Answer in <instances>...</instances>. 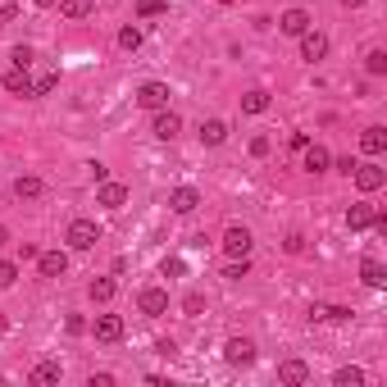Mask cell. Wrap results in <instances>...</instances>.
I'll return each mask as SVG.
<instances>
[{
	"label": "cell",
	"instance_id": "1",
	"mask_svg": "<svg viewBox=\"0 0 387 387\" xmlns=\"http://www.w3.org/2000/svg\"><path fill=\"white\" fill-rule=\"evenodd\" d=\"M64 241H69L73 250H91L96 241H101V224H96V219H73L69 232H64Z\"/></svg>",
	"mask_w": 387,
	"mask_h": 387
},
{
	"label": "cell",
	"instance_id": "2",
	"mask_svg": "<svg viewBox=\"0 0 387 387\" xmlns=\"http://www.w3.org/2000/svg\"><path fill=\"white\" fill-rule=\"evenodd\" d=\"M96 205H101V210H123V205H128V187L105 178L101 187H96Z\"/></svg>",
	"mask_w": 387,
	"mask_h": 387
},
{
	"label": "cell",
	"instance_id": "3",
	"mask_svg": "<svg viewBox=\"0 0 387 387\" xmlns=\"http://www.w3.org/2000/svg\"><path fill=\"white\" fill-rule=\"evenodd\" d=\"M219 246H224V255H228V260H241V255H250V246H255V241H250V232H246V228H228Z\"/></svg>",
	"mask_w": 387,
	"mask_h": 387
},
{
	"label": "cell",
	"instance_id": "4",
	"mask_svg": "<svg viewBox=\"0 0 387 387\" xmlns=\"http://www.w3.org/2000/svg\"><path fill=\"white\" fill-rule=\"evenodd\" d=\"M137 310H141L146 319H160L164 310H169V292H164V287H146V292L137 296Z\"/></svg>",
	"mask_w": 387,
	"mask_h": 387
},
{
	"label": "cell",
	"instance_id": "5",
	"mask_svg": "<svg viewBox=\"0 0 387 387\" xmlns=\"http://www.w3.org/2000/svg\"><path fill=\"white\" fill-rule=\"evenodd\" d=\"M151 132H155L160 141H173V137L182 132V119L169 110V105H164V110H155V123H151Z\"/></svg>",
	"mask_w": 387,
	"mask_h": 387
},
{
	"label": "cell",
	"instance_id": "6",
	"mask_svg": "<svg viewBox=\"0 0 387 387\" xmlns=\"http://www.w3.org/2000/svg\"><path fill=\"white\" fill-rule=\"evenodd\" d=\"M224 360H228V364H237V369H241V364H250V360H255V342H250V337H228Z\"/></svg>",
	"mask_w": 387,
	"mask_h": 387
},
{
	"label": "cell",
	"instance_id": "7",
	"mask_svg": "<svg viewBox=\"0 0 387 387\" xmlns=\"http://www.w3.org/2000/svg\"><path fill=\"white\" fill-rule=\"evenodd\" d=\"M137 105L141 110H164V105H169V87L164 82H141L137 87Z\"/></svg>",
	"mask_w": 387,
	"mask_h": 387
},
{
	"label": "cell",
	"instance_id": "8",
	"mask_svg": "<svg viewBox=\"0 0 387 387\" xmlns=\"http://www.w3.org/2000/svg\"><path fill=\"white\" fill-rule=\"evenodd\" d=\"M301 169H305V173H324V169H333V155H328V146L310 141V146L301 151Z\"/></svg>",
	"mask_w": 387,
	"mask_h": 387
},
{
	"label": "cell",
	"instance_id": "9",
	"mask_svg": "<svg viewBox=\"0 0 387 387\" xmlns=\"http://www.w3.org/2000/svg\"><path fill=\"white\" fill-rule=\"evenodd\" d=\"M37 269H42V278H64L69 255L64 250H37Z\"/></svg>",
	"mask_w": 387,
	"mask_h": 387
},
{
	"label": "cell",
	"instance_id": "10",
	"mask_svg": "<svg viewBox=\"0 0 387 387\" xmlns=\"http://www.w3.org/2000/svg\"><path fill=\"white\" fill-rule=\"evenodd\" d=\"M351 178H355V187H360V191H379L383 182H387V173L379 169V164H355Z\"/></svg>",
	"mask_w": 387,
	"mask_h": 387
},
{
	"label": "cell",
	"instance_id": "11",
	"mask_svg": "<svg viewBox=\"0 0 387 387\" xmlns=\"http://www.w3.org/2000/svg\"><path fill=\"white\" fill-rule=\"evenodd\" d=\"M196 205H201V191L196 187H173L169 191V210H173V215H191Z\"/></svg>",
	"mask_w": 387,
	"mask_h": 387
},
{
	"label": "cell",
	"instance_id": "12",
	"mask_svg": "<svg viewBox=\"0 0 387 387\" xmlns=\"http://www.w3.org/2000/svg\"><path fill=\"white\" fill-rule=\"evenodd\" d=\"M324 55H328V37L324 32H301V60L319 64Z\"/></svg>",
	"mask_w": 387,
	"mask_h": 387
},
{
	"label": "cell",
	"instance_id": "13",
	"mask_svg": "<svg viewBox=\"0 0 387 387\" xmlns=\"http://www.w3.org/2000/svg\"><path fill=\"white\" fill-rule=\"evenodd\" d=\"M0 87H5L9 96H32V77H27V69H18V64L0 77Z\"/></svg>",
	"mask_w": 387,
	"mask_h": 387
},
{
	"label": "cell",
	"instance_id": "14",
	"mask_svg": "<svg viewBox=\"0 0 387 387\" xmlns=\"http://www.w3.org/2000/svg\"><path fill=\"white\" fill-rule=\"evenodd\" d=\"M119 337H123L119 315H96V342H119Z\"/></svg>",
	"mask_w": 387,
	"mask_h": 387
},
{
	"label": "cell",
	"instance_id": "15",
	"mask_svg": "<svg viewBox=\"0 0 387 387\" xmlns=\"http://www.w3.org/2000/svg\"><path fill=\"white\" fill-rule=\"evenodd\" d=\"M278 32H287V37L310 32V14H305V9H287V14L278 18Z\"/></svg>",
	"mask_w": 387,
	"mask_h": 387
},
{
	"label": "cell",
	"instance_id": "16",
	"mask_svg": "<svg viewBox=\"0 0 387 387\" xmlns=\"http://www.w3.org/2000/svg\"><path fill=\"white\" fill-rule=\"evenodd\" d=\"M374 219H379V210H374V205H351V210H346V228H351V232L374 228Z\"/></svg>",
	"mask_w": 387,
	"mask_h": 387
},
{
	"label": "cell",
	"instance_id": "17",
	"mask_svg": "<svg viewBox=\"0 0 387 387\" xmlns=\"http://www.w3.org/2000/svg\"><path fill=\"white\" fill-rule=\"evenodd\" d=\"M224 137H228V123L224 119H205V123H201V141H205V146H224Z\"/></svg>",
	"mask_w": 387,
	"mask_h": 387
},
{
	"label": "cell",
	"instance_id": "18",
	"mask_svg": "<svg viewBox=\"0 0 387 387\" xmlns=\"http://www.w3.org/2000/svg\"><path fill=\"white\" fill-rule=\"evenodd\" d=\"M360 151H364V155H383V151H387V132H383V128H364V132H360Z\"/></svg>",
	"mask_w": 387,
	"mask_h": 387
},
{
	"label": "cell",
	"instance_id": "19",
	"mask_svg": "<svg viewBox=\"0 0 387 387\" xmlns=\"http://www.w3.org/2000/svg\"><path fill=\"white\" fill-rule=\"evenodd\" d=\"M14 191H18V201H37L42 196V178H37V173H23V178L14 182Z\"/></svg>",
	"mask_w": 387,
	"mask_h": 387
},
{
	"label": "cell",
	"instance_id": "20",
	"mask_svg": "<svg viewBox=\"0 0 387 387\" xmlns=\"http://www.w3.org/2000/svg\"><path fill=\"white\" fill-rule=\"evenodd\" d=\"M241 110H246V114H265L269 110V91H265V87L246 91V96H241Z\"/></svg>",
	"mask_w": 387,
	"mask_h": 387
},
{
	"label": "cell",
	"instance_id": "21",
	"mask_svg": "<svg viewBox=\"0 0 387 387\" xmlns=\"http://www.w3.org/2000/svg\"><path fill=\"white\" fill-rule=\"evenodd\" d=\"M278 379L283 383H310V369L301 360H287V364H278Z\"/></svg>",
	"mask_w": 387,
	"mask_h": 387
},
{
	"label": "cell",
	"instance_id": "22",
	"mask_svg": "<svg viewBox=\"0 0 387 387\" xmlns=\"http://www.w3.org/2000/svg\"><path fill=\"white\" fill-rule=\"evenodd\" d=\"M60 364H55V360H46V364H37V369H32V383L37 387H51V383H60Z\"/></svg>",
	"mask_w": 387,
	"mask_h": 387
},
{
	"label": "cell",
	"instance_id": "23",
	"mask_svg": "<svg viewBox=\"0 0 387 387\" xmlns=\"http://www.w3.org/2000/svg\"><path fill=\"white\" fill-rule=\"evenodd\" d=\"M360 278H364L369 287H383V283H387V269L379 265V260H364V265H360Z\"/></svg>",
	"mask_w": 387,
	"mask_h": 387
},
{
	"label": "cell",
	"instance_id": "24",
	"mask_svg": "<svg viewBox=\"0 0 387 387\" xmlns=\"http://www.w3.org/2000/svg\"><path fill=\"white\" fill-rule=\"evenodd\" d=\"M114 292H119V287H114V278H96V283H91V301H96V305L114 301Z\"/></svg>",
	"mask_w": 387,
	"mask_h": 387
},
{
	"label": "cell",
	"instance_id": "25",
	"mask_svg": "<svg viewBox=\"0 0 387 387\" xmlns=\"http://www.w3.org/2000/svg\"><path fill=\"white\" fill-rule=\"evenodd\" d=\"M60 9H64V18H87L96 9V0H60Z\"/></svg>",
	"mask_w": 387,
	"mask_h": 387
},
{
	"label": "cell",
	"instance_id": "26",
	"mask_svg": "<svg viewBox=\"0 0 387 387\" xmlns=\"http://www.w3.org/2000/svg\"><path fill=\"white\" fill-rule=\"evenodd\" d=\"M333 383H337V387H364V374L351 364V369H337V374H333Z\"/></svg>",
	"mask_w": 387,
	"mask_h": 387
},
{
	"label": "cell",
	"instance_id": "27",
	"mask_svg": "<svg viewBox=\"0 0 387 387\" xmlns=\"http://www.w3.org/2000/svg\"><path fill=\"white\" fill-rule=\"evenodd\" d=\"M364 69H369L374 77H383L387 73V51H369V55H364Z\"/></svg>",
	"mask_w": 387,
	"mask_h": 387
},
{
	"label": "cell",
	"instance_id": "28",
	"mask_svg": "<svg viewBox=\"0 0 387 387\" xmlns=\"http://www.w3.org/2000/svg\"><path fill=\"white\" fill-rule=\"evenodd\" d=\"M55 87H60V73H46V77H37V82H32V96H51Z\"/></svg>",
	"mask_w": 387,
	"mask_h": 387
},
{
	"label": "cell",
	"instance_id": "29",
	"mask_svg": "<svg viewBox=\"0 0 387 387\" xmlns=\"http://www.w3.org/2000/svg\"><path fill=\"white\" fill-rule=\"evenodd\" d=\"M119 46H123V51H137V46H141V27H123V32H119Z\"/></svg>",
	"mask_w": 387,
	"mask_h": 387
},
{
	"label": "cell",
	"instance_id": "30",
	"mask_svg": "<svg viewBox=\"0 0 387 387\" xmlns=\"http://www.w3.org/2000/svg\"><path fill=\"white\" fill-rule=\"evenodd\" d=\"M250 274V255H241V260H232V265L224 269V278H246Z\"/></svg>",
	"mask_w": 387,
	"mask_h": 387
},
{
	"label": "cell",
	"instance_id": "31",
	"mask_svg": "<svg viewBox=\"0 0 387 387\" xmlns=\"http://www.w3.org/2000/svg\"><path fill=\"white\" fill-rule=\"evenodd\" d=\"M14 278H18V265L14 260H0V287H14Z\"/></svg>",
	"mask_w": 387,
	"mask_h": 387
},
{
	"label": "cell",
	"instance_id": "32",
	"mask_svg": "<svg viewBox=\"0 0 387 387\" xmlns=\"http://www.w3.org/2000/svg\"><path fill=\"white\" fill-rule=\"evenodd\" d=\"M137 14H141V18H155V14H164V0H137Z\"/></svg>",
	"mask_w": 387,
	"mask_h": 387
},
{
	"label": "cell",
	"instance_id": "33",
	"mask_svg": "<svg viewBox=\"0 0 387 387\" xmlns=\"http://www.w3.org/2000/svg\"><path fill=\"white\" fill-rule=\"evenodd\" d=\"M319 315L333 319V324H346V319H351V310H346V305H328V310H319Z\"/></svg>",
	"mask_w": 387,
	"mask_h": 387
},
{
	"label": "cell",
	"instance_id": "34",
	"mask_svg": "<svg viewBox=\"0 0 387 387\" xmlns=\"http://www.w3.org/2000/svg\"><path fill=\"white\" fill-rule=\"evenodd\" d=\"M9 60H14L18 69H27V64H32V46H14V55H9Z\"/></svg>",
	"mask_w": 387,
	"mask_h": 387
},
{
	"label": "cell",
	"instance_id": "35",
	"mask_svg": "<svg viewBox=\"0 0 387 387\" xmlns=\"http://www.w3.org/2000/svg\"><path fill=\"white\" fill-rule=\"evenodd\" d=\"M182 274H187V265H182L178 255H173V260H164V278H182Z\"/></svg>",
	"mask_w": 387,
	"mask_h": 387
},
{
	"label": "cell",
	"instance_id": "36",
	"mask_svg": "<svg viewBox=\"0 0 387 387\" xmlns=\"http://www.w3.org/2000/svg\"><path fill=\"white\" fill-rule=\"evenodd\" d=\"M182 310H187V315H201V310H205V296H201V292H191L187 301H182Z\"/></svg>",
	"mask_w": 387,
	"mask_h": 387
},
{
	"label": "cell",
	"instance_id": "37",
	"mask_svg": "<svg viewBox=\"0 0 387 387\" xmlns=\"http://www.w3.org/2000/svg\"><path fill=\"white\" fill-rule=\"evenodd\" d=\"M287 146H292V151H305V146H310V132H292V137H287Z\"/></svg>",
	"mask_w": 387,
	"mask_h": 387
},
{
	"label": "cell",
	"instance_id": "38",
	"mask_svg": "<svg viewBox=\"0 0 387 387\" xmlns=\"http://www.w3.org/2000/svg\"><path fill=\"white\" fill-rule=\"evenodd\" d=\"M250 155H269V137H250Z\"/></svg>",
	"mask_w": 387,
	"mask_h": 387
},
{
	"label": "cell",
	"instance_id": "39",
	"mask_svg": "<svg viewBox=\"0 0 387 387\" xmlns=\"http://www.w3.org/2000/svg\"><path fill=\"white\" fill-rule=\"evenodd\" d=\"M18 260H37V246H32V241H18Z\"/></svg>",
	"mask_w": 387,
	"mask_h": 387
},
{
	"label": "cell",
	"instance_id": "40",
	"mask_svg": "<svg viewBox=\"0 0 387 387\" xmlns=\"http://www.w3.org/2000/svg\"><path fill=\"white\" fill-rule=\"evenodd\" d=\"M14 18H18V5H5V9H0V27L14 23Z\"/></svg>",
	"mask_w": 387,
	"mask_h": 387
},
{
	"label": "cell",
	"instance_id": "41",
	"mask_svg": "<svg viewBox=\"0 0 387 387\" xmlns=\"http://www.w3.org/2000/svg\"><path fill=\"white\" fill-rule=\"evenodd\" d=\"M69 333H87V319L82 315H69Z\"/></svg>",
	"mask_w": 387,
	"mask_h": 387
},
{
	"label": "cell",
	"instance_id": "42",
	"mask_svg": "<svg viewBox=\"0 0 387 387\" xmlns=\"http://www.w3.org/2000/svg\"><path fill=\"white\" fill-rule=\"evenodd\" d=\"M32 5H37V9H51V5H55V0H32Z\"/></svg>",
	"mask_w": 387,
	"mask_h": 387
},
{
	"label": "cell",
	"instance_id": "43",
	"mask_svg": "<svg viewBox=\"0 0 387 387\" xmlns=\"http://www.w3.org/2000/svg\"><path fill=\"white\" fill-rule=\"evenodd\" d=\"M342 5H346V9H360V5H364V0H342Z\"/></svg>",
	"mask_w": 387,
	"mask_h": 387
},
{
	"label": "cell",
	"instance_id": "44",
	"mask_svg": "<svg viewBox=\"0 0 387 387\" xmlns=\"http://www.w3.org/2000/svg\"><path fill=\"white\" fill-rule=\"evenodd\" d=\"M0 333H9V319L5 315H0Z\"/></svg>",
	"mask_w": 387,
	"mask_h": 387
},
{
	"label": "cell",
	"instance_id": "45",
	"mask_svg": "<svg viewBox=\"0 0 387 387\" xmlns=\"http://www.w3.org/2000/svg\"><path fill=\"white\" fill-rule=\"evenodd\" d=\"M5 241H9V228H0V246H5Z\"/></svg>",
	"mask_w": 387,
	"mask_h": 387
}]
</instances>
